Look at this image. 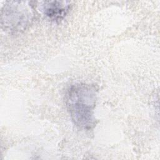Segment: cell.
<instances>
[{
	"instance_id": "obj_3",
	"label": "cell",
	"mask_w": 160,
	"mask_h": 160,
	"mask_svg": "<svg viewBox=\"0 0 160 160\" xmlns=\"http://www.w3.org/2000/svg\"><path fill=\"white\" fill-rule=\"evenodd\" d=\"M69 8L70 5L64 1H45L41 5L43 14L53 21L62 20L69 12Z\"/></svg>"
},
{
	"instance_id": "obj_2",
	"label": "cell",
	"mask_w": 160,
	"mask_h": 160,
	"mask_svg": "<svg viewBox=\"0 0 160 160\" xmlns=\"http://www.w3.org/2000/svg\"><path fill=\"white\" fill-rule=\"evenodd\" d=\"M30 2L7 1L1 11V24L6 32L16 33L23 31L31 24L34 16Z\"/></svg>"
},
{
	"instance_id": "obj_1",
	"label": "cell",
	"mask_w": 160,
	"mask_h": 160,
	"mask_svg": "<svg viewBox=\"0 0 160 160\" xmlns=\"http://www.w3.org/2000/svg\"><path fill=\"white\" fill-rule=\"evenodd\" d=\"M97 90L92 85H72L66 94V104L74 124L82 130H90L95 125L94 109Z\"/></svg>"
}]
</instances>
